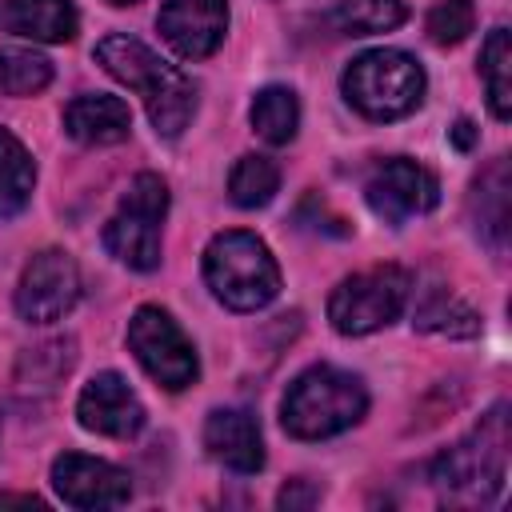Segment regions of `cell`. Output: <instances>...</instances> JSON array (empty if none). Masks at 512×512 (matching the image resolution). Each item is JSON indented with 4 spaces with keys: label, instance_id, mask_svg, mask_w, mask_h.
Here are the masks:
<instances>
[{
    "label": "cell",
    "instance_id": "ba28073f",
    "mask_svg": "<svg viewBox=\"0 0 512 512\" xmlns=\"http://www.w3.org/2000/svg\"><path fill=\"white\" fill-rule=\"evenodd\" d=\"M128 348L136 356V364L168 392H180L188 384H196L200 376V360L192 340L184 336V328L156 304L136 308V316L128 320Z\"/></svg>",
    "mask_w": 512,
    "mask_h": 512
},
{
    "label": "cell",
    "instance_id": "ac0fdd59",
    "mask_svg": "<svg viewBox=\"0 0 512 512\" xmlns=\"http://www.w3.org/2000/svg\"><path fill=\"white\" fill-rule=\"evenodd\" d=\"M36 188V164L28 156V148L0 128V220H12L16 212L28 208Z\"/></svg>",
    "mask_w": 512,
    "mask_h": 512
},
{
    "label": "cell",
    "instance_id": "52a82bcc",
    "mask_svg": "<svg viewBox=\"0 0 512 512\" xmlns=\"http://www.w3.org/2000/svg\"><path fill=\"white\" fill-rule=\"evenodd\" d=\"M412 292V276L400 264H376L368 272H356L340 280L328 296V320L340 336H368L384 324H392Z\"/></svg>",
    "mask_w": 512,
    "mask_h": 512
},
{
    "label": "cell",
    "instance_id": "7a4b0ae2",
    "mask_svg": "<svg viewBox=\"0 0 512 512\" xmlns=\"http://www.w3.org/2000/svg\"><path fill=\"white\" fill-rule=\"evenodd\" d=\"M364 412H368L364 380L332 364L304 368L280 400V424L296 440H328L352 428Z\"/></svg>",
    "mask_w": 512,
    "mask_h": 512
},
{
    "label": "cell",
    "instance_id": "cb8c5ba5",
    "mask_svg": "<svg viewBox=\"0 0 512 512\" xmlns=\"http://www.w3.org/2000/svg\"><path fill=\"white\" fill-rule=\"evenodd\" d=\"M52 84V60L32 48H0V92L36 96Z\"/></svg>",
    "mask_w": 512,
    "mask_h": 512
},
{
    "label": "cell",
    "instance_id": "8fae6325",
    "mask_svg": "<svg viewBox=\"0 0 512 512\" xmlns=\"http://www.w3.org/2000/svg\"><path fill=\"white\" fill-rule=\"evenodd\" d=\"M52 488L72 508H116L132 496V480H128L124 468H116L108 460H96V456H84V452L56 456Z\"/></svg>",
    "mask_w": 512,
    "mask_h": 512
},
{
    "label": "cell",
    "instance_id": "f1b7e54d",
    "mask_svg": "<svg viewBox=\"0 0 512 512\" xmlns=\"http://www.w3.org/2000/svg\"><path fill=\"white\" fill-rule=\"evenodd\" d=\"M108 4H116V8H124V4H136V0H108Z\"/></svg>",
    "mask_w": 512,
    "mask_h": 512
},
{
    "label": "cell",
    "instance_id": "d6986e66",
    "mask_svg": "<svg viewBox=\"0 0 512 512\" xmlns=\"http://www.w3.org/2000/svg\"><path fill=\"white\" fill-rule=\"evenodd\" d=\"M420 332H440V336H476L480 332V312L468 308L456 292L448 288H428L416 304V320Z\"/></svg>",
    "mask_w": 512,
    "mask_h": 512
},
{
    "label": "cell",
    "instance_id": "30bf717a",
    "mask_svg": "<svg viewBox=\"0 0 512 512\" xmlns=\"http://www.w3.org/2000/svg\"><path fill=\"white\" fill-rule=\"evenodd\" d=\"M364 200H368V208H372L384 224L400 228L404 220L424 216V212L436 208L440 184H436V176H432L424 164H416V160H408V156H392V160H384V164L368 176Z\"/></svg>",
    "mask_w": 512,
    "mask_h": 512
},
{
    "label": "cell",
    "instance_id": "8992f818",
    "mask_svg": "<svg viewBox=\"0 0 512 512\" xmlns=\"http://www.w3.org/2000/svg\"><path fill=\"white\" fill-rule=\"evenodd\" d=\"M164 216H168V184L156 172H140L120 196V208L112 212V220L104 224V248L136 272L160 268Z\"/></svg>",
    "mask_w": 512,
    "mask_h": 512
},
{
    "label": "cell",
    "instance_id": "d4e9b609",
    "mask_svg": "<svg viewBox=\"0 0 512 512\" xmlns=\"http://www.w3.org/2000/svg\"><path fill=\"white\" fill-rule=\"evenodd\" d=\"M472 24H476V8H472V0H440V4L428 12L424 32H428L432 44L452 48V44H460V40L472 32Z\"/></svg>",
    "mask_w": 512,
    "mask_h": 512
},
{
    "label": "cell",
    "instance_id": "4316f807",
    "mask_svg": "<svg viewBox=\"0 0 512 512\" xmlns=\"http://www.w3.org/2000/svg\"><path fill=\"white\" fill-rule=\"evenodd\" d=\"M452 144H456L460 152H468V148L476 144V124H472V120H456V124H452Z\"/></svg>",
    "mask_w": 512,
    "mask_h": 512
},
{
    "label": "cell",
    "instance_id": "5bb4252c",
    "mask_svg": "<svg viewBox=\"0 0 512 512\" xmlns=\"http://www.w3.org/2000/svg\"><path fill=\"white\" fill-rule=\"evenodd\" d=\"M204 448L228 472L248 476V472H260L264 468L260 424L244 408H216V412H208V420H204Z\"/></svg>",
    "mask_w": 512,
    "mask_h": 512
},
{
    "label": "cell",
    "instance_id": "2e32d148",
    "mask_svg": "<svg viewBox=\"0 0 512 512\" xmlns=\"http://www.w3.org/2000/svg\"><path fill=\"white\" fill-rule=\"evenodd\" d=\"M64 132L76 144H120L132 132V112L120 96H76L64 108Z\"/></svg>",
    "mask_w": 512,
    "mask_h": 512
},
{
    "label": "cell",
    "instance_id": "9a60e30c",
    "mask_svg": "<svg viewBox=\"0 0 512 512\" xmlns=\"http://www.w3.org/2000/svg\"><path fill=\"white\" fill-rule=\"evenodd\" d=\"M80 28L72 0H4L0 4V32L28 36L40 44H68Z\"/></svg>",
    "mask_w": 512,
    "mask_h": 512
},
{
    "label": "cell",
    "instance_id": "4fadbf2b",
    "mask_svg": "<svg viewBox=\"0 0 512 512\" xmlns=\"http://www.w3.org/2000/svg\"><path fill=\"white\" fill-rule=\"evenodd\" d=\"M80 428L112 440H132L144 428V404L120 372H96L76 400Z\"/></svg>",
    "mask_w": 512,
    "mask_h": 512
},
{
    "label": "cell",
    "instance_id": "5b68a950",
    "mask_svg": "<svg viewBox=\"0 0 512 512\" xmlns=\"http://www.w3.org/2000/svg\"><path fill=\"white\" fill-rule=\"evenodd\" d=\"M424 84V68L400 48H372L356 56L340 76L344 100L368 120H400L416 112L424 100Z\"/></svg>",
    "mask_w": 512,
    "mask_h": 512
},
{
    "label": "cell",
    "instance_id": "3957f363",
    "mask_svg": "<svg viewBox=\"0 0 512 512\" xmlns=\"http://www.w3.org/2000/svg\"><path fill=\"white\" fill-rule=\"evenodd\" d=\"M508 404H496L464 440L432 460V484L456 504H488L508 476Z\"/></svg>",
    "mask_w": 512,
    "mask_h": 512
},
{
    "label": "cell",
    "instance_id": "7402d4cb",
    "mask_svg": "<svg viewBox=\"0 0 512 512\" xmlns=\"http://www.w3.org/2000/svg\"><path fill=\"white\" fill-rule=\"evenodd\" d=\"M408 20V4L404 0H340L332 12V24L344 36H376V32H392Z\"/></svg>",
    "mask_w": 512,
    "mask_h": 512
},
{
    "label": "cell",
    "instance_id": "7c38bea8",
    "mask_svg": "<svg viewBox=\"0 0 512 512\" xmlns=\"http://www.w3.org/2000/svg\"><path fill=\"white\" fill-rule=\"evenodd\" d=\"M156 28L180 60H204L228 32V0H164Z\"/></svg>",
    "mask_w": 512,
    "mask_h": 512
},
{
    "label": "cell",
    "instance_id": "277c9868",
    "mask_svg": "<svg viewBox=\"0 0 512 512\" xmlns=\"http://www.w3.org/2000/svg\"><path fill=\"white\" fill-rule=\"evenodd\" d=\"M204 280L212 296L232 312H256L276 300L280 268L268 244L252 232H220L204 248Z\"/></svg>",
    "mask_w": 512,
    "mask_h": 512
},
{
    "label": "cell",
    "instance_id": "ffe728a7",
    "mask_svg": "<svg viewBox=\"0 0 512 512\" xmlns=\"http://www.w3.org/2000/svg\"><path fill=\"white\" fill-rule=\"evenodd\" d=\"M248 120H252V128H256L260 140H268V144H288V140L296 136V128H300V100H296L292 88L268 84V88L256 92Z\"/></svg>",
    "mask_w": 512,
    "mask_h": 512
},
{
    "label": "cell",
    "instance_id": "603a6c76",
    "mask_svg": "<svg viewBox=\"0 0 512 512\" xmlns=\"http://www.w3.org/2000/svg\"><path fill=\"white\" fill-rule=\"evenodd\" d=\"M280 188V168L268 156H240L228 172V200L236 208H264Z\"/></svg>",
    "mask_w": 512,
    "mask_h": 512
},
{
    "label": "cell",
    "instance_id": "9c48e42d",
    "mask_svg": "<svg viewBox=\"0 0 512 512\" xmlns=\"http://www.w3.org/2000/svg\"><path fill=\"white\" fill-rule=\"evenodd\" d=\"M76 300H80V268L68 252L44 248L24 264L16 284V312L28 324H52L68 316Z\"/></svg>",
    "mask_w": 512,
    "mask_h": 512
},
{
    "label": "cell",
    "instance_id": "44dd1931",
    "mask_svg": "<svg viewBox=\"0 0 512 512\" xmlns=\"http://www.w3.org/2000/svg\"><path fill=\"white\" fill-rule=\"evenodd\" d=\"M480 76L488 92V108L496 120L512 116V36L508 28H492L480 48Z\"/></svg>",
    "mask_w": 512,
    "mask_h": 512
},
{
    "label": "cell",
    "instance_id": "83f0119b",
    "mask_svg": "<svg viewBox=\"0 0 512 512\" xmlns=\"http://www.w3.org/2000/svg\"><path fill=\"white\" fill-rule=\"evenodd\" d=\"M4 504H28V508H44L36 496H0V508H4Z\"/></svg>",
    "mask_w": 512,
    "mask_h": 512
},
{
    "label": "cell",
    "instance_id": "e0dca14e",
    "mask_svg": "<svg viewBox=\"0 0 512 512\" xmlns=\"http://www.w3.org/2000/svg\"><path fill=\"white\" fill-rule=\"evenodd\" d=\"M508 196H512V180H508V160H492L476 184H472V220H476V236L492 248V252H504L508 244Z\"/></svg>",
    "mask_w": 512,
    "mask_h": 512
},
{
    "label": "cell",
    "instance_id": "6da1fadb",
    "mask_svg": "<svg viewBox=\"0 0 512 512\" xmlns=\"http://www.w3.org/2000/svg\"><path fill=\"white\" fill-rule=\"evenodd\" d=\"M96 60H100V68L108 76H116L120 84H128L132 92H140L156 136L176 140L188 128V120L196 116V84L184 72H176L172 64H164L136 36H124V32L104 36L96 44Z\"/></svg>",
    "mask_w": 512,
    "mask_h": 512
},
{
    "label": "cell",
    "instance_id": "484cf974",
    "mask_svg": "<svg viewBox=\"0 0 512 512\" xmlns=\"http://www.w3.org/2000/svg\"><path fill=\"white\" fill-rule=\"evenodd\" d=\"M276 504L288 508V512H296V508H312V504H320V488L308 484V480H288V484L280 488Z\"/></svg>",
    "mask_w": 512,
    "mask_h": 512
}]
</instances>
